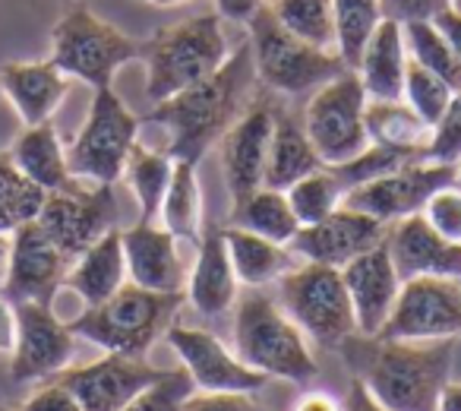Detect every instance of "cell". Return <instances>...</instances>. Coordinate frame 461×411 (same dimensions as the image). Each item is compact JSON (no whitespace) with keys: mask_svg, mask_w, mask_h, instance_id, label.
<instances>
[{"mask_svg":"<svg viewBox=\"0 0 461 411\" xmlns=\"http://www.w3.org/2000/svg\"><path fill=\"white\" fill-rule=\"evenodd\" d=\"M250 29V51H253V70L257 79L266 89L278 92V96H303V92L320 89L322 83L335 79L339 73L351 70L339 51H322L288 29L276 23L269 7L263 4L257 16L247 23Z\"/></svg>","mask_w":461,"mask_h":411,"instance_id":"cell-7","label":"cell"},{"mask_svg":"<svg viewBox=\"0 0 461 411\" xmlns=\"http://www.w3.org/2000/svg\"><path fill=\"white\" fill-rule=\"evenodd\" d=\"M253 79H257L253 51L250 41H244L238 51H230V58L212 77L155 105L149 121L167 130L171 159H186L199 165L205 149L221 140L224 130L240 117Z\"/></svg>","mask_w":461,"mask_h":411,"instance_id":"cell-1","label":"cell"},{"mask_svg":"<svg viewBox=\"0 0 461 411\" xmlns=\"http://www.w3.org/2000/svg\"><path fill=\"white\" fill-rule=\"evenodd\" d=\"M427 159L446 161V165H458L461 161V89L452 92L446 114L436 121L433 136L427 142Z\"/></svg>","mask_w":461,"mask_h":411,"instance_id":"cell-41","label":"cell"},{"mask_svg":"<svg viewBox=\"0 0 461 411\" xmlns=\"http://www.w3.org/2000/svg\"><path fill=\"white\" fill-rule=\"evenodd\" d=\"M196 389L190 379V373L180 370H165L155 383H149L133 402H127L121 411H180L184 402L190 398V392Z\"/></svg>","mask_w":461,"mask_h":411,"instance_id":"cell-40","label":"cell"},{"mask_svg":"<svg viewBox=\"0 0 461 411\" xmlns=\"http://www.w3.org/2000/svg\"><path fill=\"white\" fill-rule=\"evenodd\" d=\"M285 193H288V203L301 225H316V222L332 215L345 203V187H341V180L335 178V171L329 165L310 171L307 178L291 184Z\"/></svg>","mask_w":461,"mask_h":411,"instance_id":"cell-38","label":"cell"},{"mask_svg":"<svg viewBox=\"0 0 461 411\" xmlns=\"http://www.w3.org/2000/svg\"><path fill=\"white\" fill-rule=\"evenodd\" d=\"M442 7H448V0H383V16L398 23L433 20Z\"/></svg>","mask_w":461,"mask_h":411,"instance_id":"cell-45","label":"cell"},{"mask_svg":"<svg viewBox=\"0 0 461 411\" xmlns=\"http://www.w3.org/2000/svg\"><path fill=\"white\" fill-rule=\"evenodd\" d=\"M16 342L10 352V379L35 383L67 370L77 354V333L54 314L51 304H14Z\"/></svg>","mask_w":461,"mask_h":411,"instance_id":"cell-14","label":"cell"},{"mask_svg":"<svg viewBox=\"0 0 461 411\" xmlns=\"http://www.w3.org/2000/svg\"><path fill=\"white\" fill-rule=\"evenodd\" d=\"M234 345L238 358L263 377L288 379V383H310L320 373L310 339L294 320L272 297L250 291L238 297L234 314Z\"/></svg>","mask_w":461,"mask_h":411,"instance_id":"cell-4","label":"cell"},{"mask_svg":"<svg viewBox=\"0 0 461 411\" xmlns=\"http://www.w3.org/2000/svg\"><path fill=\"white\" fill-rule=\"evenodd\" d=\"M64 285L79 295V301L86 307H95V304L108 301L117 288L127 285V260H123V241L121 232L111 228L104 238H98L89 251H83L70 263Z\"/></svg>","mask_w":461,"mask_h":411,"instance_id":"cell-25","label":"cell"},{"mask_svg":"<svg viewBox=\"0 0 461 411\" xmlns=\"http://www.w3.org/2000/svg\"><path fill=\"white\" fill-rule=\"evenodd\" d=\"M448 7H452V10H458V14H461V0H448Z\"/></svg>","mask_w":461,"mask_h":411,"instance_id":"cell-55","label":"cell"},{"mask_svg":"<svg viewBox=\"0 0 461 411\" xmlns=\"http://www.w3.org/2000/svg\"><path fill=\"white\" fill-rule=\"evenodd\" d=\"M142 45L121 32L114 23L95 16L89 7H70L51 29V60L60 73L83 79L92 89L111 86L123 64L136 60Z\"/></svg>","mask_w":461,"mask_h":411,"instance_id":"cell-6","label":"cell"},{"mask_svg":"<svg viewBox=\"0 0 461 411\" xmlns=\"http://www.w3.org/2000/svg\"><path fill=\"white\" fill-rule=\"evenodd\" d=\"M266 7L291 35L322 51H335L332 0H266Z\"/></svg>","mask_w":461,"mask_h":411,"instance_id":"cell-34","label":"cell"},{"mask_svg":"<svg viewBox=\"0 0 461 411\" xmlns=\"http://www.w3.org/2000/svg\"><path fill=\"white\" fill-rule=\"evenodd\" d=\"M316 168H322V159L316 155L307 130H303L297 121H291L288 114L278 111L276 127H272L269 155H266L263 187H272V190H288L291 184H297L301 178H307V174L316 171Z\"/></svg>","mask_w":461,"mask_h":411,"instance_id":"cell-29","label":"cell"},{"mask_svg":"<svg viewBox=\"0 0 461 411\" xmlns=\"http://www.w3.org/2000/svg\"><path fill=\"white\" fill-rule=\"evenodd\" d=\"M433 23L439 26V32L446 35V41L452 45V51L458 54V60H461V14L452 7H442L439 14L433 16Z\"/></svg>","mask_w":461,"mask_h":411,"instance_id":"cell-47","label":"cell"},{"mask_svg":"<svg viewBox=\"0 0 461 411\" xmlns=\"http://www.w3.org/2000/svg\"><path fill=\"white\" fill-rule=\"evenodd\" d=\"M335 16V51L348 67H357L370 35L385 20L383 0H332Z\"/></svg>","mask_w":461,"mask_h":411,"instance_id":"cell-35","label":"cell"},{"mask_svg":"<svg viewBox=\"0 0 461 411\" xmlns=\"http://www.w3.org/2000/svg\"><path fill=\"white\" fill-rule=\"evenodd\" d=\"M70 272V260L58 251L39 222H26L10 234V260L4 297L10 304H54V295Z\"/></svg>","mask_w":461,"mask_h":411,"instance_id":"cell-15","label":"cell"},{"mask_svg":"<svg viewBox=\"0 0 461 411\" xmlns=\"http://www.w3.org/2000/svg\"><path fill=\"white\" fill-rule=\"evenodd\" d=\"M266 0H215V14L230 23H250L263 10Z\"/></svg>","mask_w":461,"mask_h":411,"instance_id":"cell-46","label":"cell"},{"mask_svg":"<svg viewBox=\"0 0 461 411\" xmlns=\"http://www.w3.org/2000/svg\"><path fill=\"white\" fill-rule=\"evenodd\" d=\"M452 86L442 77H436L433 70L420 67L417 60L408 58V67H404V86H402V98L429 123L436 127L442 114H446L448 102H452Z\"/></svg>","mask_w":461,"mask_h":411,"instance_id":"cell-39","label":"cell"},{"mask_svg":"<svg viewBox=\"0 0 461 411\" xmlns=\"http://www.w3.org/2000/svg\"><path fill=\"white\" fill-rule=\"evenodd\" d=\"M455 339L411 342V339H373L364 342L357 379L379 405L389 411H436L439 396L452 373Z\"/></svg>","mask_w":461,"mask_h":411,"instance_id":"cell-2","label":"cell"},{"mask_svg":"<svg viewBox=\"0 0 461 411\" xmlns=\"http://www.w3.org/2000/svg\"><path fill=\"white\" fill-rule=\"evenodd\" d=\"M224 244H228V257L234 266V276L247 288H263L269 282H278L285 272L294 269V251L288 244H276V241L253 234L247 228H221Z\"/></svg>","mask_w":461,"mask_h":411,"instance_id":"cell-28","label":"cell"},{"mask_svg":"<svg viewBox=\"0 0 461 411\" xmlns=\"http://www.w3.org/2000/svg\"><path fill=\"white\" fill-rule=\"evenodd\" d=\"M276 105L269 98H253L240 117L221 133V174L230 193V203H240L263 187L266 155H269L272 127H276Z\"/></svg>","mask_w":461,"mask_h":411,"instance_id":"cell-16","label":"cell"},{"mask_svg":"<svg viewBox=\"0 0 461 411\" xmlns=\"http://www.w3.org/2000/svg\"><path fill=\"white\" fill-rule=\"evenodd\" d=\"M45 203V190L35 187L10 152H0V234H14L26 222H35Z\"/></svg>","mask_w":461,"mask_h":411,"instance_id":"cell-36","label":"cell"},{"mask_svg":"<svg viewBox=\"0 0 461 411\" xmlns=\"http://www.w3.org/2000/svg\"><path fill=\"white\" fill-rule=\"evenodd\" d=\"M174 171L171 152H158V149H146L142 142H136L130 149L127 168H123V178H127L130 190H133L136 203H140V222H155L161 213V199L167 193Z\"/></svg>","mask_w":461,"mask_h":411,"instance_id":"cell-33","label":"cell"},{"mask_svg":"<svg viewBox=\"0 0 461 411\" xmlns=\"http://www.w3.org/2000/svg\"><path fill=\"white\" fill-rule=\"evenodd\" d=\"M385 247L402 282L420 276L461 279V244L442 238L420 213L392 222L385 232Z\"/></svg>","mask_w":461,"mask_h":411,"instance_id":"cell-21","label":"cell"},{"mask_svg":"<svg viewBox=\"0 0 461 411\" xmlns=\"http://www.w3.org/2000/svg\"><path fill=\"white\" fill-rule=\"evenodd\" d=\"M436 411H461V383H452V379H448L446 389H442V396H439Z\"/></svg>","mask_w":461,"mask_h":411,"instance_id":"cell-51","label":"cell"},{"mask_svg":"<svg viewBox=\"0 0 461 411\" xmlns=\"http://www.w3.org/2000/svg\"><path fill=\"white\" fill-rule=\"evenodd\" d=\"M123 260H127V282L165 295H184L186 269L177 251V238L165 225L136 222L121 232Z\"/></svg>","mask_w":461,"mask_h":411,"instance_id":"cell-22","label":"cell"},{"mask_svg":"<svg viewBox=\"0 0 461 411\" xmlns=\"http://www.w3.org/2000/svg\"><path fill=\"white\" fill-rule=\"evenodd\" d=\"M196 251V263L190 272V304L196 314L209 316H224L234 304H238V276H234V266L228 257V244H224L221 228H212L203 232Z\"/></svg>","mask_w":461,"mask_h":411,"instance_id":"cell-24","label":"cell"},{"mask_svg":"<svg viewBox=\"0 0 461 411\" xmlns=\"http://www.w3.org/2000/svg\"><path fill=\"white\" fill-rule=\"evenodd\" d=\"M158 219L177 241L199 244V238H203V190H199L196 161L174 159L171 184L161 199Z\"/></svg>","mask_w":461,"mask_h":411,"instance_id":"cell-31","label":"cell"},{"mask_svg":"<svg viewBox=\"0 0 461 411\" xmlns=\"http://www.w3.org/2000/svg\"><path fill=\"white\" fill-rule=\"evenodd\" d=\"M7 260H10V234H0V285L7 276Z\"/></svg>","mask_w":461,"mask_h":411,"instance_id":"cell-52","label":"cell"},{"mask_svg":"<svg viewBox=\"0 0 461 411\" xmlns=\"http://www.w3.org/2000/svg\"><path fill=\"white\" fill-rule=\"evenodd\" d=\"M184 297L186 295H165V291H149L127 282L108 301L86 307L70 323V329L79 339L92 342L104 352L146 358L155 339L167 333V326L174 323V314L180 310Z\"/></svg>","mask_w":461,"mask_h":411,"instance_id":"cell-5","label":"cell"},{"mask_svg":"<svg viewBox=\"0 0 461 411\" xmlns=\"http://www.w3.org/2000/svg\"><path fill=\"white\" fill-rule=\"evenodd\" d=\"M461 335V282L442 276H420L402 282L379 339H458Z\"/></svg>","mask_w":461,"mask_h":411,"instance_id":"cell-12","label":"cell"},{"mask_svg":"<svg viewBox=\"0 0 461 411\" xmlns=\"http://www.w3.org/2000/svg\"><path fill=\"white\" fill-rule=\"evenodd\" d=\"M0 411H14V408H7V405H4V402H0Z\"/></svg>","mask_w":461,"mask_h":411,"instance_id":"cell-56","label":"cell"},{"mask_svg":"<svg viewBox=\"0 0 461 411\" xmlns=\"http://www.w3.org/2000/svg\"><path fill=\"white\" fill-rule=\"evenodd\" d=\"M385 232H389V225H383L373 215L339 206L332 215H326L316 225H301V232L294 234V241L288 247L303 263H322L341 269V266L351 263L360 253H366L370 247L383 244Z\"/></svg>","mask_w":461,"mask_h":411,"instance_id":"cell-19","label":"cell"},{"mask_svg":"<svg viewBox=\"0 0 461 411\" xmlns=\"http://www.w3.org/2000/svg\"><path fill=\"white\" fill-rule=\"evenodd\" d=\"M230 225L247 228L253 234H263V238L276 241V244H291L294 234L301 232V222H297L294 209H291L288 193L272 190V187H259L250 196L234 203Z\"/></svg>","mask_w":461,"mask_h":411,"instance_id":"cell-32","label":"cell"},{"mask_svg":"<svg viewBox=\"0 0 461 411\" xmlns=\"http://www.w3.org/2000/svg\"><path fill=\"white\" fill-rule=\"evenodd\" d=\"M402 29L408 58L442 77L452 89H461V60L446 41V35L439 32V26L433 20H408L402 23Z\"/></svg>","mask_w":461,"mask_h":411,"instance_id":"cell-37","label":"cell"},{"mask_svg":"<svg viewBox=\"0 0 461 411\" xmlns=\"http://www.w3.org/2000/svg\"><path fill=\"white\" fill-rule=\"evenodd\" d=\"M7 152H10V159H14V165L45 193L64 190L67 184L77 180L70 174L67 149L60 146V136L51 121L26 127L20 136H16L14 146H10Z\"/></svg>","mask_w":461,"mask_h":411,"instance_id":"cell-27","label":"cell"},{"mask_svg":"<svg viewBox=\"0 0 461 411\" xmlns=\"http://www.w3.org/2000/svg\"><path fill=\"white\" fill-rule=\"evenodd\" d=\"M180 411H266L253 392H199L193 389Z\"/></svg>","mask_w":461,"mask_h":411,"instance_id":"cell-43","label":"cell"},{"mask_svg":"<svg viewBox=\"0 0 461 411\" xmlns=\"http://www.w3.org/2000/svg\"><path fill=\"white\" fill-rule=\"evenodd\" d=\"M345 411H389L385 405H379L376 398L366 392V386L360 383L357 377L351 379V389H348V396H345Z\"/></svg>","mask_w":461,"mask_h":411,"instance_id":"cell-49","label":"cell"},{"mask_svg":"<svg viewBox=\"0 0 461 411\" xmlns=\"http://www.w3.org/2000/svg\"><path fill=\"white\" fill-rule=\"evenodd\" d=\"M341 279H345L348 297H351L357 333L364 339L379 335V329L385 326L392 307H395L398 291H402V279H398L385 241L341 266Z\"/></svg>","mask_w":461,"mask_h":411,"instance_id":"cell-20","label":"cell"},{"mask_svg":"<svg viewBox=\"0 0 461 411\" xmlns=\"http://www.w3.org/2000/svg\"><path fill=\"white\" fill-rule=\"evenodd\" d=\"M420 215L446 241L461 244V187H455V184L439 187V190L427 199V206H423Z\"/></svg>","mask_w":461,"mask_h":411,"instance_id":"cell-42","label":"cell"},{"mask_svg":"<svg viewBox=\"0 0 461 411\" xmlns=\"http://www.w3.org/2000/svg\"><path fill=\"white\" fill-rule=\"evenodd\" d=\"M14 342H16V307L7 297H0V354L14 352Z\"/></svg>","mask_w":461,"mask_h":411,"instance_id":"cell-50","label":"cell"},{"mask_svg":"<svg viewBox=\"0 0 461 411\" xmlns=\"http://www.w3.org/2000/svg\"><path fill=\"white\" fill-rule=\"evenodd\" d=\"M140 117L123 105L111 86L92 96V108L73 146L67 149L70 174L89 184H117L127 168L130 149L136 146Z\"/></svg>","mask_w":461,"mask_h":411,"instance_id":"cell-9","label":"cell"},{"mask_svg":"<svg viewBox=\"0 0 461 411\" xmlns=\"http://www.w3.org/2000/svg\"><path fill=\"white\" fill-rule=\"evenodd\" d=\"M364 108L366 92L354 70L339 73L320 89H313L307 111H303V130L322 165H345L370 146Z\"/></svg>","mask_w":461,"mask_h":411,"instance_id":"cell-10","label":"cell"},{"mask_svg":"<svg viewBox=\"0 0 461 411\" xmlns=\"http://www.w3.org/2000/svg\"><path fill=\"white\" fill-rule=\"evenodd\" d=\"M364 123L373 146L411 149V152L427 155L433 127L404 98H366Z\"/></svg>","mask_w":461,"mask_h":411,"instance_id":"cell-30","label":"cell"},{"mask_svg":"<svg viewBox=\"0 0 461 411\" xmlns=\"http://www.w3.org/2000/svg\"><path fill=\"white\" fill-rule=\"evenodd\" d=\"M291 411H345V405H341L335 396H329V392L310 389V392H303V396L297 398Z\"/></svg>","mask_w":461,"mask_h":411,"instance_id":"cell-48","label":"cell"},{"mask_svg":"<svg viewBox=\"0 0 461 411\" xmlns=\"http://www.w3.org/2000/svg\"><path fill=\"white\" fill-rule=\"evenodd\" d=\"M70 77L54 67V60H10L0 67V96L16 108L26 127L45 123L60 108Z\"/></svg>","mask_w":461,"mask_h":411,"instance_id":"cell-23","label":"cell"},{"mask_svg":"<svg viewBox=\"0 0 461 411\" xmlns=\"http://www.w3.org/2000/svg\"><path fill=\"white\" fill-rule=\"evenodd\" d=\"M404 67H408V45H404V29L398 20L385 16L370 35L364 54H360L354 73L364 83L366 98H402Z\"/></svg>","mask_w":461,"mask_h":411,"instance_id":"cell-26","label":"cell"},{"mask_svg":"<svg viewBox=\"0 0 461 411\" xmlns=\"http://www.w3.org/2000/svg\"><path fill=\"white\" fill-rule=\"evenodd\" d=\"M35 222L73 263L98 238L117 228L114 184H89V180L77 178L64 190L45 193V203H41V213Z\"/></svg>","mask_w":461,"mask_h":411,"instance_id":"cell-11","label":"cell"},{"mask_svg":"<svg viewBox=\"0 0 461 411\" xmlns=\"http://www.w3.org/2000/svg\"><path fill=\"white\" fill-rule=\"evenodd\" d=\"M140 58L146 60V96L158 105L212 77L230 58V45L221 16L199 14L152 32Z\"/></svg>","mask_w":461,"mask_h":411,"instance_id":"cell-3","label":"cell"},{"mask_svg":"<svg viewBox=\"0 0 461 411\" xmlns=\"http://www.w3.org/2000/svg\"><path fill=\"white\" fill-rule=\"evenodd\" d=\"M165 335L199 392H257L269 379L247 367L218 335L205 333V329L171 323Z\"/></svg>","mask_w":461,"mask_h":411,"instance_id":"cell-17","label":"cell"},{"mask_svg":"<svg viewBox=\"0 0 461 411\" xmlns=\"http://www.w3.org/2000/svg\"><path fill=\"white\" fill-rule=\"evenodd\" d=\"M278 304L301 333L322 348H341L357 333L345 279L335 266L301 263L285 272L278 279Z\"/></svg>","mask_w":461,"mask_h":411,"instance_id":"cell-8","label":"cell"},{"mask_svg":"<svg viewBox=\"0 0 461 411\" xmlns=\"http://www.w3.org/2000/svg\"><path fill=\"white\" fill-rule=\"evenodd\" d=\"M448 184H455V165L417 159L411 165H402L395 171L383 174V178H373L366 184L351 187L345 193V203L341 206L373 215L383 225H392V222L404 219V215L423 213L427 199L439 187Z\"/></svg>","mask_w":461,"mask_h":411,"instance_id":"cell-13","label":"cell"},{"mask_svg":"<svg viewBox=\"0 0 461 411\" xmlns=\"http://www.w3.org/2000/svg\"><path fill=\"white\" fill-rule=\"evenodd\" d=\"M146 4H155V7H180V4H190V0H146Z\"/></svg>","mask_w":461,"mask_h":411,"instance_id":"cell-53","label":"cell"},{"mask_svg":"<svg viewBox=\"0 0 461 411\" xmlns=\"http://www.w3.org/2000/svg\"><path fill=\"white\" fill-rule=\"evenodd\" d=\"M20 411H83V405L77 402V396H73L64 383L45 379V383L20 405Z\"/></svg>","mask_w":461,"mask_h":411,"instance_id":"cell-44","label":"cell"},{"mask_svg":"<svg viewBox=\"0 0 461 411\" xmlns=\"http://www.w3.org/2000/svg\"><path fill=\"white\" fill-rule=\"evenodd\" d=\"M455 187H461V161L455 165Z\"/></svg>","mask_w":461,"mask_h":411,"instance_id":"cell-54","label":"cell"},{"mask_svg":"<svg viewBox=\"0 0 461 411\" xmlns=\"http://www.w3.org/2000/svg\"><path fill=\"white\" fill-rule=\"evenodd\" d=\"M161 373L165 370H155L146 358L108 352L104 358L92 361V364L67 367L51 379L64 383L77 396V402L83 405V411H121L149 383H155Z\"/></svg>","mask_w":461,"mask_h":411,"instance_id":"cell-18","label":"cell"}]
</instances>
